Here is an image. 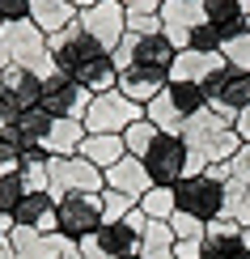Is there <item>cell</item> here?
I'll return each instance as SVG.
<instances>
[{
  "mask_svg": "<svg viewBox=\"0 0 250 259\" xmlns=\"http://www.w3.org/2000/svg\"><path fill=\"white\" fill-rule=\"evenodd\" d=\"M144 119L153 123L161 136H182V123H187V115L178 111V102L170 98V90H161L153 102H144Z\"/></svg>",
  "mask_w": 250,
  "mask_h": 259,
  "instance_id": "d6986e66",
  "label": "cell"
},
{
  "mask_svg": "<svg viewBox=\"0 0 250 259\" xmlns=\"http://www.w3.org/2000/svg\"><path fill=\"white\" fill-rule=\"evenodd\" d=\"M229 259H250V251H246V246H237V251H233Z\"/></svg>",
  "mask_w": 250,
  "mask_h": 259,
  "instance_id": "ee69618b",
  "label": "cell"
},
{
  "mask_svg": "<svg viewBox=\"0 0 250 259\" xmlns=\"http://www.w3.org/2000/svg\"><path fill=\"white\" fill-rule=\"evenodd\" d=\"M106 191V175L85 161L81 153L77 157H51V200H68V196H102Z\"/></svg>",
  "mask_w": 250,
  "mask_h": 259,
  "instance_id": "3957f363",
  "label": "cell"
},
{
  "mask_svg": "<svg viewBox=\"0 0 250 259\" xmlns=\"http://www.w3.org/2000/svg\"><path fill=\"white\" fill-rule=\"evenodd\" d=\"M174 196H178V212H191L195 221H216L225 217V183L216 175H187L182 183H174Z\"/></svg>",
  "mask_w": 250,
  "mask_h": 259,
  "instance_id": "277c9868",
  "label": "cell"
},
{
  "mask_svg": "<svg viewBox=\"0 0 250 259\" xmlns=\"http://www.w3.org/2000/svg\"><path fill=\"white\" fill-rule=\"evenodd\" d=\"M77 246H81V259H111L102 246H97V238H81Z\"/></svg>",
  "mask_w": 250,
  "mask_h": 259,
  "instance_id": "f35d334b",
  "label": "cell"
},
{
  "mask_svg": "<svg viewBox=\"0 0 250 259\" xmlns=\"http://www.w3.org/2000/svg\"><path fill=\"white\" fill-rule=\"evenodd\" d=\"M13 221L38 234H60V212H56L51 191H26V200L13 208Z\"/></svg>",
  "mask_w": 250,
  "mask_h": 259,
  "instance_id": "4fadbf2b",
  "label": "cell"
},
{
  "mask_svg": "<svg viewBox=\"0 0 250 259\" xmlns=\"http://www.w3.org/2000/svg\"><path fill=\"white\" fill-rule=\"evenodd\" d=\"M136 119H144V106L123 98L119 90L111 94H93L89 111H85V132L89 136H123Z\"/></svg>",
  "mask_w": 250,
  "mask_h": 259,
  "instance_id": "7a4b0ae2",
  "label": "cell"
},
{
  "mask_svg": "<svg viewBox=\"0 0 250 259\" xmlns=\"http://www.w3.org/2000/svg\"><path fill=\"white\" fill-rule=\"evenodd\" d=\"M144 170L153 187H174L187 179V140L182 136H157L153 149L144 153Z\"/></svg>",
  "mask_w": 250,
  "mask_h": 259,
  "instance_id": "ba28073f",
  "label": "cell"
},
{
  "mask_svg": "<svg viewBox=\"0 0 250 259\" xmlns=\"http://www.w3.org/2000/svg\"><path fill=\"white\" fill-rule=\"evenodd\" d=\"M140 259H174V230L170 221H148L140 234Z\"/></svg>",
  "mask_w": 250,
  "mask_h": 259,
  "instance_id": "603a6c76",
  "label": "cell"
},
{
  "mask_svg": "<svg viewBox=\"0 0 250 259\" xmlns=\"http://www.w3.org/2000/svg\"><path fill=\"white\" fill-rule=\"evenodd\" d=\"M17 64V68H30L38 81H47L56 72V60L47 51V34L34 26V21H0V72Z\"/></svg>",
  "mask_w": 250,
  "mask_h": 259,
  "instance_id": "6da1fadb",
  "label": "cell"
},
{
  "mask_svg": "<svg viewBox=\"0 0 250 259\" xmlns=\"http://www.w3.org/2000/svg\"><path fill=\"white\" fill-rule=\"evenodd\" d=\"M0 259H13V251H9V246H0Z\"/></svg>",
  "mask_w": 250,
  "mask_h": 259,
  "instance_id": "bcb514c9",
  "label": "cell"
},
{
  "mask_svg": "<svg viewBox=\"0 0 250 259\" xmlns=\"http://www.w3.org/2000/svg\"><path fill=\"white\" fill-rule=\"evenodd\" d=\"M225 64V56L221 51H178V56H174V64H170V81H191V85H204L208 81V72L212 68H221Z\"/></svg>",
  "mask_w": 250,
  "mask_h": 259,
  "instance_id": "9a60e30c",
  "label": "cell"
},
{
  "mask_svg": "<svg viewBox=\"0 0 250 259\" xmlns=\"http://www.w3.org/2000/svg\"><path fill=\"white\" fill-rule=\"evenodd\" d=\"M64 246H68L64 234H38V230H26V225H17V230L9 234L13 259H60Z\"/></svg>",
  "mask_w": 250,
  "mask_h": 259,
  "instance_id": "7c38bea8",
  "label": "cell"
},
{
  "mask_svg": "<svg viewBox=\"0 0 250 259\" xmlns=\"http://www.w3.org/2000/svg\"><path fill=\"white\" fill-rule=\"evenodd\" d=\"M21 200H26V183H21V170H17V175H0V212H13Z\"/></svg>",
  "mask_w": 250,
  "mask_h": 259,
  "instance_id": "d6a6232c",
  "label": "cell"
},
{
  "mask_svg": "<svg viewBox=\"0 0 250 259\" xmlns=\"http://www.w3.org/2000/svg\"><path fill=\"white\" fill-rule=\"evenodd\" d=\"M21 183L26 191H51V157L42 153V145H30L21 153Z\"/></svg>",
  "mask_w": 250,
  "mask_h": 259,
  "instance_id": "7402d4cb",
  "label": "cell"
},
{
  "mask_svg": "<svg viewBox=\"0 0 250 259\" xmlns=\"http://www.w3.org/2000/svg\"><path fill=\"white\" fill-rule=\"evenodd\" d=\"M51 123H56V115H47L42 106H26V111L13 119V127H17L26 140H34V145H42V136L51 132Z\"/></svg>",
  "mask_w": 250,
  "mask_h": 259,
  "instance_id": "4316f807",
  "label": "cell"
},
{
  "mask_svg": "<svg viewBox=\"0 0 250 259\" xmlns=\"http://www.w3.org/2000/svg\"><path fill=\"white\" fill-rule=\"evenodd\" d=\"M136 208L144 212L148 221H170L174 212H178V196H174V187H148L144 196L136 200Z\"/></svg>",
  "mask_w": 250,
  "mask_h": 259,
  "instance_id": "cb8c5ba5",
  "label": "cell"
},
{
  "mask_svg": "<svg viewBox=\"0 0 250 259\" xmlns=\"http://www.w3.org/2000/svg\"><path fill=\"white\" fill-rule=\"evenodd\" d=\"M157 136H161V132H157V127L148 123V119H136V123L123 132V149H127L132 157H140V161H144V153L153 149V140H157Z\"/></svg>",
  "mask_w": 250,
  "mask_h": 259,
  "instance_id": "83f0119b",
  "label": "cell"
},
{
  "mask_svg": "<svg viewBox=\"0 0 250 259\" xmlns=\"http://www.w3.org/2000/svg\"><path fill=\"white\" fill-rule=\"evenodd\" d=\"M56 212H60V234L68 242L93 238L102 230V196H68L56 204Z\"/></svg>",
  "mask_w": 250,
  "mask_h": 259,
  "instance_id": "9c48e42d",
  "label": "cell"
},
{
  "mask_svg": "<svg viewBox=\"0 0 250 259\" xmlns=\"http://www.w3.org/2000/svg\"><path fill=\"white\" fill-rule=\"evenodd\" d=\"M102 175H106V187H111V191H123V196H132V200H140L148 187H153V179H148L144 161L132 157V153L119 157L111 170H102Z\"/></svg>",
  "mask_w": 250,
  "mask_h": 259,
  "instance_id": "5bb4252c",
  "label": "cell"
},
{
  "mask_svg": "<svg viewBox=\"0 0 250 259\" xmlns=\"http://www.w3.org/2000/svg\"><path fill=\"white\" fill-rule=\"evenodd\" d=\"M144 225H148V217L140 208H132L123 221L102 225L93 238H97V246H102L111 259H127V255H140V234H144Z\"/></svg>",
  "mask_w": 250,
  "mask_h": 259,
  "instance_id": "8fae6325",
  "label": "cell"
},
{
  "mask_svg": "<svg viewBox=\"0 0 250 259\" xmlns=\"http://www.w3.org/2000/svg\"><path fill=\"white\" fill-rule=\"evenodd\" d=\"M246 30H250V21H246Z\"/></svg>",
  "mask_w": 250,
  "mask_h": 259,
  "instance_id": "f907efd6",
  "label": "cell"
},
{
  "mask_svg": "<svg viewBox=\"0 0 250 259\" xmlns=\"http://www.w3.org/2000/svg\"><path fill=\"white\" fill-rule=\"evenodd\" d=\"M229 179L242 183V187H250V145H246V140H242V149L229 157ZM229 179H225V183H229Z\"/></svg>",
  "mask_w": 250,
  "mask_h": 259,
  "instance_id": "836d02e7",
  "label": "cell"
},
{
  "mask_svg": "<svg viewBox=\"0 0 250 259\" xmlns=\"http://www.w3.org/2000/svg\"><path fill=\"white\" fill-rule=\"evenodd\" d=\"M161 34L174 42V51H187L191 34L208 21V0H161Z\"/></svg>",
  "mask_w": 250,
  "mask_h": 259,
  "instance_id": "52a82bcc",
  "label": "cell"
},
{
  "mask_svg": "<svg viewBox=\"0 0 250 259\" xmlns=\"http://www.w3.org/2000/svg\"><path fill=\"white\" fill-rule=\"evenodd\" d=\"M89 102H93V94L85 90L81 81H72L68 72H51L47 81H42V98L38 106L47 115H56V119H81L85 123V111H89Z\"/></svg>",
  "mask_w": 250,
  "mask_h": 259,
  "instance_id": "5b68a950",
  "label": "cell"
},
{
  "mask_svg": "<svg viewBox=\"0 0 250 259\" xmlns=\"http://www.w3.org/2000/svg\"><path fill=\"white\" fill-rule=\"evenodd\" d=\"M30 21L51 38V34H60L64 26L77 21V9H72L68 0H34V5H30Z\"/></svg>",
  "mask_w": 250,
  "mask_h": 259,
  "instance_id": "ac0fdd59",
  "label": "cell"
},
{
  "mask_svg": "<svg viewBox=\"0 0 250 259\" xmlns=\"http://www.w3.org/2000/svg\"><path fill=\"white\" fill-rule=\"evenodd\" d=\"M127 13H161V0H119Z\"/></svg>",
  "mask_w": 250,
  "mask_h": 259,
  "instance_id": "74e56055",
  "label": "cell"
},
{
  "mask_svg": "<svg viewBox=\"0 0 250 259\" xmlns=\"http://www.w3.org/2000/svg\"><path fill=\"white\" fill-rule=\"evenodd\" d=\"M237 5H242V13H246V17H250V0H237Z\"/></svg>",
  "mask_w": 250,
  "mask_h": 259,
  "instance_id": "7dc6e473",
  "label": "cell"
},
{
  "mask_svg": "<svg viewBox=\"0 0 250 259\" xmlns=\"http://www.w3.org/2000/svg\"><path fill=\"white\" fill-rule=\"evenodd\" d=\"M208 102H225V106H233V111H242V106H250V72L233 68L229 77H225L221 94H216V98H208Z\"/></svg>",
  "mask_w": 250,
  "mask_h": 259,
  "instance_id": "484cf974",
  "label": "cell"
},
{
  "mask_svg": "<svg viewBox=\"0 0 250 259\" xmlns=\"http://www.w3.org/2000/svg\"><path fill=\"white\" fill-rule=\"evenodd\" d=\"M127 34H161L157 13H127Z\"/></svg>",
  "mask_w": 250,
  "mask_h": 259,
  "instance_id": "e575fe53",
  "label": "cell"
},
{
  "mask_svg": "<svg viewBox=\"0 0 250 259\" xmlns=\"http://www.w3.org/2000/svg\"><path fill=\"white\" fill-rule=\"evenodd\" d=\"M47 51H51V60H56V68L60 72H77L81 64H89V60H97V56H106V47L97 42L89 30L81 26V21H72V26H64L60 34H51L47 38Z\"/></svg>",
  "mask_w": 250,
  "mask_h": 259,
  "instance_id": "8992f818",
  "label": "cell"
},
{
  "mask_svg": "<svg viewBox=\"0 0 250 259\" xmlns=\"http://www.w3.org/2000/svg\"><path fill=\"white\" fill-rule=\"evenodd\" d=\"M242 246L250 251V225H242Z\"/></svg>",
  "mask_w": 250,
  "mask_h": 259,
  "instance_id": "f6af8a7d",
  "label": "cell"
},
{
  "mask_svg": "<svg viewBox=\"0 0 250 259\" xmlns=\"http://www.w3.org/2000/svg\"><path fill=\"white\" fill-rule=\"evenodd\" d=\"M221 56L229 68H242L250 72V30H242V34H233V38H225L221 42Z\"/></svg>",
  "mask_w": 250,
  "mask_h": 259,
  "instance_id": "f546056e",
  "label": "cell"
},
{
  "mask_svg": "<svg viewBox=\"0 0 250 259\" xmlns=\"http://www.w3.org/2000/svg\"><path fill=\"white\" fill-rule=\"evenodd\" d=\"M85 136H89V132H85L81 119H56L51 132L42 136V153H47V157H77Z\"/></svg>",
  "mask_w": 250,
  "mask_h": 259,
  "instance_id": "2e32d148",
  "label": "cell"
},
{
  "mask_svg": "<svg viewBox=\"0 0 250 259\" xmlns=\"http://www.w3.org/2000/svg\"><path fill=\"white\" fill-rule=\"evenodd\" d=\"M127 259H140V255H127Z\"/></svg>",
  "mask_w": 250,
  "mask_h": 259,
  "instance_id": "681fc988",
  "label": "cell"
},
{
  "mask_svg": "<svg viewBox=\"0 0 250 259\" xmlns=\"http://www.w3.org/2000/svg\"><path fill=\"white\" fill-rule=\"evenodd\" d=\"M246 21H250V17L242 13V5H237V0H208V26H212L221 38L242 34Z\"/></svg>",
  "mask_w": 250,
  "mask_h": 259,
  "instance_id": "ffe728a7",
  "label": "cell"
},
{
  "mask_svg": "<svg viewBox=\"0 0 250 259\" xmlns=\"http://www.w3.org/2000/svg\"><path fill=\"white\" fill-rule=\"evenodd\" d=\"M30 145H34V140H26L13 123L0 127V175H17L21 170V153H26Z\"/></svg>",
  "mask_w": 250,
  "mask_h": 259,
  "instance_id": "d4e9b609",
  "label": "cell"
},
{
  "mask_svg": "<svg viewBox=\"0 0 250 259\" xmlns=\"http://www.w3.org/2000/svg\"><path fill=\"white\" fill-rule=\"evenodd\" d=\"M34 0H0V21H26Z\"/></svg>",
  "mask_w": 250,
  "mask_h": 259,
  "instance_id": "8d00e7d4",
  "label": "cell"
},
{
  "mask_svg": "<svg viewBox=\"0 0 250 259\" xmlns=\"http://www.w3.org/2000/svg\"><path fill=\"white\" fill-rule=\"evenodd\" d=\"M170 230H174V242H204V230H208V225L195 221L191 212H174V217H170Z\"/></svg>",
  "mask_w": 250,
  "mask_h": 259,
  "instance_id": "1f68e13d",
  "label": "cell"
},
{
  "mask_svg": "<svg viewBox=\"0 0 250 259\" xmlns=\"http://www.w3.org/2000/svg\"><path fill=\"white\" fill-rule=\"evenodd\" d=\"M233 221H237V225H250V187L242 191V200H237V208H233Z\"/></svg>",
  "mask_w": 250,
  "mask_h": 259,
  "instance_id": "ab89813d",
  "label": "cell"
},
{
  "mask_svg": "<svg viewBox=\"0 0 250 259\" xmlns=\"http://www.w3.org/2000/svg\"><path fill=\"white\" fill-rule=\"evenodd\" d=\"M221 42H225V38L216 34V30L208 26V21H204V26L191 34V51H208V56H212V51H221Z\"/></svg>",
  "mask_w": 250,
  "mask_h": 259,
  "instance_id": "d590c367",
  "label": "cell"
},
{
  "mask_svg": "<svg viewBox=\"0 0 250 259\" xmlns=\"http://www.w3.org/2000/svg\"><path fill=\"white\" fill-rule=\"evenodd\" d=\"M233 132H237V136H242L246 145H250V106H242V111H237V123H233Z\"/></svg>",
  "mask_w": 250,
  "mask_h": 259,
  "instance_id": "60d3db41",
  "label": "cell"
},
{
  "mask_svg": "<svg viewBox=\"0 0 250 259\" xmlns=\"http://www.w3.org/2000/svg\"><path fill=\"white\" fill-rule=\"evenodd\" d=\"M68 5H72V9H77V13H81V9H89V5H97V0H68Z\"/></svg>",
  "mask_w": 250,
  "mask_h": 259,
  "instance_id": "7bdbcfd3",
  "label": "cell"
},
{
  "mask_svg": "<svg viewBox=\"0 0 250 259\" xmlns=\"http://www.w3.org/2000/svg\"><path fill=\"white\" fill-rule=\"evenodd\" d=\"M132 208H136V200H132V196H123V191H111V187L102 191V225L123 221Z\"/></svg>",
  "mask_w": 250,
  "mask_h": 259,
  "instance_id": "4dcf8cb0",
  "label": "cell"
},
{
  "mask_svg": "<svg viewBox=\"0 0 250 259\" xmlns=\"http://www.w3.org/2000/svg\"><path fill=\"white\" fill-rule=\"evenodd\" d=\"M0 246H9V234H5V230H0Z\"/></svg>",
  "mask_w": 250,
  "mask_h": 259,
  "instance_id": "c3c4849f",
  "label": "cell"
},
{
  "mask_svg": "<svg viewBox=\"0 0 250 259\" xmlns=\"http://www.w3.org/2000/svg\"><path fill=\"white\" fill-rule=\"evenodd\" d=\"M166 90H170V98L178 102V111L187 115V119H191L195 111H204V106H208V98H204V90H199V85H191V81H170Z\"/></svg>",
  "mask_w": 250,
  "mask_h": 259,
  "instance_id": "f1b7e54d",
  "label": "cell"
},
{
  "mask_svg": "<svg viewBox=\"0 0 250 259\" xmlns=\"http://www.w3.org/2000/svg\"><path fill=\"white\" fill-rule=\"evenodd\" d=\"M0 90L17 102L21 111H26V106H38V98H42V81L30 68H17V64H9V68L0 72Z\"/></svg>",
  "mask_w": 250,
  "mask_h": 259,
  "instance_id": "e0dca14e",
  "label": "cell"
},
{
  "mask_svg": "<svg viewBox=\"0 0 250 259\" xmlns=\"http://www.w3.org/2000/svg\"><path fill=\"white\" fill-rule=\"evenodd\" d=\"M60 259H81V246H77V242H68V246H64V255H60Z\"/></svg>",
  "mask_w": 250,
  "mask_h": 259,
  "instance_id": "b9f144b4",
  "label": "cell"
},
{
  "mask_svg": "<svg viewBox=\"0 0 250 259\" xmlns=\"http://www.w3.org/2000/svg\"><path fill=\"white\" fill-rule=\"evenodd\" d=\"M77 21L89 30L97 42H102L106 51H111V56H115V47H119V42H123V34H127V9L119 5V0H97V5L81 9Z\"/></svg>",
  "mask_w": 250,
  "mask_h": 259,
  "instance_id": "30bf717a",
  "label": "cell"
},
{
  "mask_svg": "<svg viewBox=\"0 0 250 259\" xmlns=\"http://www.w3.org/2000/svg\"><path fill=\"white\" fill-rule=\"evenodd\" d=\"M81 157L93 161L97 170H111L119 157H127L123 136H85V140H81Z\"/></svg>",
  "mask_w": 250,
  "mask_h": 259,
  "instance_id": "44dd1931",
  "label": "cell"
}]
</instances>
